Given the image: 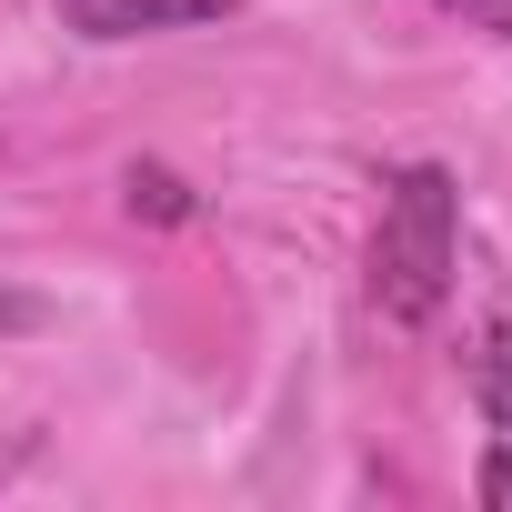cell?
I'll return each instance as SVG.
<instances>
[{
	"label": "cell",
	"instance_id": "4",
	"mask_svg": "<svg viewBox=\"0 0 512 512\" xmlns=\"http://www.w3.org/2000/svg\"><path fill=\"white\" fill-rule=\"evenodd\" d=\"M131 211H151V221H191V191H181L161 161H141V171H131Z\"/></svg>",
	"mask_w": 512,
	"mask_h": 512
},
{
	"label": "cell",
	"instance_id": "5",
	"mask_svg": "<svg viewBox=\"0 0 512 512\" xmlns=\"http://www.w3.org/2000/svg\"><path fill=\"white\" fill-rule=\"evenodd\" d=\"M442 11H462L472 31H492V41H512V0H442Z\"/></svg>",
	"mask_w": 512,
	"mask_h": 512
},
{
	"label": "cell",
	"instance_id": "1",
	"mask_svg": "<svg viewBox=\"0 0 512 512\" xmlns=\"http://www.w3.org/2000/svg\"><path fill=\"white\" fill-rule=\"evenodd\" d=\"M452 292V171L412 161L382 191V231H372V302L392 322H432Z\"/></svg>",
	"mask_w": 512,
	"mask_h": 512
},
{
	"label": "cell",
	"instance_id": "3",
	"mask_svg": "<svg viewBox=\"0 0 512 512\" xmlns=\"http://www.w3.org/2000/svg\"><path fill=\"white\" fill-rule=\"evenodd\" d=\"M462 382H472L482 422H492V432H512V322H482V332H472V352H462Z\"/></svg>",
	"mask_w": 512,
	"mask_h": 512
},
{
	"label": "cell",
	"instance_id": "2",
	"mask_svg": "<svg viewBox=\"0 0 512 512\" xmlns=\"http://www.w3.org/2000/svg\"><path fill=\"white\" fill-rule=\"evenodd\" d=\"M51 11L91 41H151V31H191V21H221L241 0H51Z\"/></svg>",
	"mask_w": 512,
	"mask_h": 512
},
{
	"label": "cell",
	"instance_id": "6",
	"mask_svg": "<svg viewBox=\"0 0 512 512\" xmlns=\"http://www.w3.org/2000/svg\"><path fill=\"white\" fill-rule=\"evenodd\" d=\"M482 502H492V512H512V452H492V462H482Z\"/></svg>",
	"mask_w": 512,
	"mask_h": 512
}]
</instances>
